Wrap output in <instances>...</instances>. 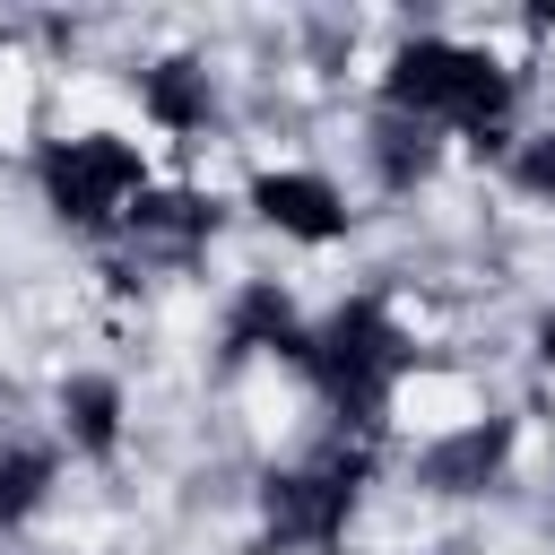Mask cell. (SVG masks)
I'll return each mask as SVG.
<instances>
[{
	"mask_svg": "<svg viewBox=\"0 0 555 555\" xmlns=\"http://www.w3.org/2000/svg\"><path fill=\"white\" fill-rule=\"evenodd\" d=\"M139 104H147L165 130H208V69H199V61H165V69H147Z\"/></svg>",
	"mask_w": 555,
	"mask_h": 555,
	"instance_id": "obj_10",
	"label": "cell"
},
{
	"mask_svg": "<svg viewBox=\"0 0 555 555\" xmlns=\"http://www.w3.org/2000/svg\"><path fill=\"white\" fill-rule=\"evenodd\" d=\"M61 425H69V442H78L87 460H104V451L121 442V382H104V373H78V382L61 390Z\"/></svg>",
	"mask_w": 555,
	"mask_h": 555,
	"instance_id": "obj_9",
	"label": "cell"
},
{
	"mask_svg": "<svg viewBox=\"0 0 555 555\" xmlns=\"http://www.w3.org/2000/svg\"><path fill=\"white\" fill-rule=\"evenodd\" d=\"M304 321H295V304L278 295V286H243L234 295V312H225V356H286V364H304Z\"/></svg>",
	"mask_w": 555,
	"mask_h": 555,
	"instance_id": "obj_7",
	"label": "cell"
},
{
	"mask_svg": "<svg viewBox=\"0 0 555 555\" xmlns=\"http://www.w3.org/2000/svg\"><path fill=\"white\" fill-rule=\"evenodd\" d=\"M304 373H312V390L338 408V425H356V434L373 442V425H382V408H390V382L408 373V330H399L373 295H347V304L304 338Z\"/></svg>",
	"mask_w": 555,
	"mask_h": 555,
	"instance_id": "obj_2",
	"label": "cell"
},
{
	"mask_svg": "<svg viewBox=\"0 0 555 555\" xmlns=\"http://www.w3.org/2000/svg\"><path fill=\"white\" fill-rule=\"evenodd\" d=\"M364 442L347 451H330V460H312V468H278L269 486H260V520H269V546H330L338 529H347V512H356V486H364Z\"/></svg>",
	"mask_w": 555,
	"mask_h": 555,
	"instance_id": "obj_4",
	"label": "cell"
},
{
	"mask_svg": "<svg viewBox=\"0 0 555 555\" xmlns=\"http://www.w3.org/2000/svg\"><path fill=\"white\" fill-rule=\"evenodd\" d=\"M147 191V156L113 130H78V139H52L43 147V199L61 225H121Z\"/></svg>",
	"mask_w": 555,
	"mask_h": 555,
	"instance_id": "obj_3",
	"label": "cell"
},
{
	"mask_svg": "<svg viewBox=\"0 0 555 555\" xmlns=\"http://www.w3.org/2000/svg\"><path fill=\"white\" fill-rule=\"evenodd\" d=\"M139 243H173V251H191V243H208V225H217V208L199 199V191H139V208L121 217Z\"/></svg>",
	"mask_w": 555,
	"mask_h": 555,
	"instance_id": "obj_8",
	"label": "cell"
},
{
	"mask_svg": "<svg viewBox=\"0 0 555 555\" xmlns=\"http://www.w3.org/2000/svg\"><path fill=\"white\" fill-rule=\"evenodd\" d=\"M382 104L408 113V121H451L468 130L477 147L503 139V113H512V69L477 43H451V35H408L382 69Z\"/></svg>",
	"mask_w": 555,
	"mask_h": 555,
	"instance_id": "obj_1",
	"label": "cell"
},
{
	"mask_svg": "<svg viewBox=\"0 0 555 555\" xmlns=\"http://www.w3.org/2000/svg\"><path fill=\"white\" fill-rule=\"evenodd\" d=\"M251 217L278 225V234H295V243H338V234H347V199H338V182H330V173H304V165H286V173H251Z\"/></svg>",
	"mask_w": 555,
	"mask_h": 555,
	"instance_id": "obj_5",
	"label": "cell"
},
{
	"mask_svg": "<svg viewBox=\"0 0 555 555\" xmlns=\"http://www.w3.org/2000/svg\"><path fill=\"white\" fill-rule=\"evenodd\" d=\"M520 182H529V191H555V139H546V147H529V156H520Z\"/></svg>",
	"mask_w": 555,
	"mask_h": 555,
	"instance_id": "obj_13",
	"label": "cell"
},
{
	"mask_svg": "<svg viewBox=\"0 0 555 555\" xmlns=\"http://www.w3.org/2000/svg\"><path fill=\"white\" fill-rule=\"evenodd\" d=\"M43 486H52V451H35V442L0 451V529H17L43 503Z\"/></svg>",
	"mask_w": 555,
	"mask_h": 555,
	"instance_id": "obj_12",
	"label": "cell"
},
{
	"mask_svg": "<svg viewBox=\"0 0 555 555\" xmlns=\"http://www.w3.org/2000/svg\"><path fill=\"white\" fill-rule=\"evenodd\" d=\"M503 460H512V416H468V425H451L416 451V477L434 494H477V486L503 477Z\"/></svg>",
	"mask_w": 555,
	"mask_h": 555,
	"instance_id": "obj_6",
	"label": "cell"
},
{
	"mask_svg": "<svg viewBox=\"0 0 555 555\" xmlns=\"http://www.w3.org/2000/svg\"><path fill=\"white\" fill-rule=\"evenodd\" d=\"M373 165H382V182H390V191L425 182V173H434V139H425V121L382 113V130H373Z\"/></svg>",
	"mask_w": 555,
	"mask_h": 555,
	"instance_id": "obj_11",
	"label": "cell"
}]
</instances>
